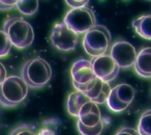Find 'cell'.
<instances>
[{
  "label": "cell",
  "instance_id": "cell-1",
  "mask_svg": "<svg viewBox=\"0 0 151 135\" xmlns=\"http://www.w3.org/2000/svg\"><path fill=\"white\" fill-rule=\"evenodd\" d=\"M22 78L31 89H42L52 78V69L44 58L35 57L23 65Z\"/></svg>",
  "mask_w": 151,
  "mask_h": 135
},
{
  "label": "cell",
  "instance_id": "cell-6",
  "mask_svg": "<svg viewBox=\"0 0 151 135\" xmlns=\"http://www.w3.org/2000/svg\"><path fill=\"white\" fill-rule=\"evenodd\" d=\"M63 22L77 33H86L96 25V19L92 9L87 7L70 9L65 15Z\"/></svg>",
  "mask_w": 151,
  "mask_h": 135
},
{
  "label": "cell",
  "instance_id": "cell-4",
  "mask_svg": "<svg viewBox=\"0 0 151 135\" xmlns=\"http://www.w3.org/2000/svg\"><path fill=\"white\" fill-rule=\"evenodd\" d=\"M28 87L22 77H7L1 83V105L4 107H15L21 104L27 97Z\"/></svg>",
  "mask_w": 151,
  "mask_h": 135
},
{
  "label": "cell",
  "instance_id": "cell-2",
  "mask_svg": "<svg viewBox=\"0 0 151 135\" xmlns=\"http://www.w3.org/2000/svg\"><path fill=\"white\" fill-rule=\"evenodd\" d=\"M2 30H4L7 34L11 42L13 43V46L18 49H25L33 43V28L23 18H9L5 21Z\"/></svg>",
  "mask_w": 151,
  "mask_h": 135
},
{
  "label": "cell",
  "instance_id": "cell-8",
  "mask_svg": "<svg viewBox=\"0 0 151 135\" xmlns=\"http://www.w3.org/2000/svg\"><path fill=\"white\" fill-rule=\"evenodd\" d=\"M136 91L132 85L121 83L112 89L111 94L107 100V105L114 112H121L128 108L134 99Z\"/></svg>",
  "mask_w": 151,
  "mask_h": 135
},
{
  "label": "cell",
  "instance_id": "cell-19",
  "mask_svg": "<svg viewBox=\"0 0 151 135\" xmlns=\"http://www.w3.org/2000/svg\"><path fill=\"white\" fill-rule=\"evenodd\" d=\"M1 38H2V45H1V50H0V56L4 57L11 51V48L13 46V43L11 42L9 38L7 36V34L5 33L4 30H1Z\"/></svg>",
  "mask_w": 151,
  "mask_h": 135
},
{
  "label": "cell",
  "instance_id": "cell-15",
  "mask_svg": "<svg viewBox=\"0 0 151 135\" xmlns=\"http://www.w3.org/2000/svg\"><path fill=\"white\" fill-rule=\"evenodd\" d=\"M132 26L141 38L151 41V14L134 19Z\"/></svg>",
  "mask_w": 151,
  "mask_h": 135
},
{
  "label": "cell",
  "instance_id": "cell-23",
  "mask_svg": "<svg viewBox=\"0 0 151 135\" xmlns=\"http://www.w3.org/2000/svg\"><path fill=\"white\" fill-rule=\"evenodd\" d=\"M115 135H140L138 130L134 128H129V127H123V128L119 129L116 132Z\"/></svg>",
  "mask_w": 151,
  "mask_h": 135
},
{
  "label": "cell",
  "instance_id": "cell-10",
  "mask_svg": "<svg viewBox=\"0 0 151 135\" xmlns=\"http://www.w3.org/2000/svg\"><path fill=\"white\" fill-rule=\"evenodd\" d=\"M110 54L120 68H130L136 62L138 53L136 48L130 43L125 41H118L112 45Z\"/></svg>",
  "mask_w": 151,
  "mask_h": 135
},
{
  "label": "cell",
  "instance_id": "cell-21",
  "mask_svg": "<svg viewBox=\"0 0 151 135\" xmlns=\"http://www.w3.org/2000/svg\"><path fill=\"white\" fill-rule=\"evenodd\" d=\"M19 0H0V9L1 11H9L17 7Z\"/></svg>",
  "mask_w": 151,
  "mask_h": 135
},
{
  "label": "cell",
  "instance_id": "cell-13",
  "mask_svg": "<svg viewBox=\"0 0 151 135\" xmlns=\"http://www.w3.org/2000/svg\"><path fill=\"white\" fill-rule=\"evenodd\" d=\"M111 91L112 89L110 86L109 82H106V81L97 78L94 85L91 87V89H89L85 94L88 96L91 101L95 102L97 104H104L107 103V100L109 98L110 94H111Z\"/></svg>",
  "mask_w": 151,
  "mask_h": 135
},
{
  "label": "cell",
  "instance_id": "cell-24",
  "mask_svg": "<svg viewBox=\"0 0 151 135\" xmlns=\"http://www.w3.org/2000/svg\"><path fill=\"white\" fill-rule=\"evenodd\" d=\"M37 135H56V128H52V127H44L40 129Z\"/></svg>",
  "mask_w": 151,
  "mask_h": 135
},
{
  "label": "cell",
  "instance_id": "cell-17",
  "mask_svg": "<svg viewBox=\"0 0 151 135\" xmlns=\"http://www.w3.org/2000/svg\"><path fill=\"white\" fill-rule=\"evenodd\" d=\"M138 132L140 135H151V109L146 110L141 114L138 124Z\"/></svg>",
  "mask_w": 151,
  "mask_h": 135
},
{
  "label": "cell",
  "instance_id": "cell-7",
  "mask_svg": "<svg viewBox=\"0 0 151 135\" xmlns=\"http://www.w3.org/2000/svg\"><path fill=\"white\" fill-rule=\"evenodd\" d=\"M50 38L53 46L58 50L71 51L79 42V33L69 28L64 22H61L53 26Z\"/></svg>",
  "mask_w": 151,
  "mask_h": 135
},
{
  "label": "cell",
  "instance_id": "cell-16",
  "mask_svg": "<svg viewBox=\"0 0 151 135\" xmlns=\"http://www.w3.org/2000/svg\"><path fill=\"white\" fill-rule=\"evenodd\" d=\"M40 7V0H19L17 9L22 15L32 16L37 12Z\"/></svg>",
  "mask_w": 151,
  "mask_h": 135
},
{
  "label": "cell",
  "instance_id": "cell-12",
  "mask_svg": "<svg viewBox=\"0 0 151 135\" xmlns=\"http://www.w3.org/2000/svg\"><path fill=\"white\" fill-rule=\"evenodd\" d=\"M134 68L139 76L151 78V47H146L138 53Z\"/></svg>",
  "mask_w": 151,
  "mask_h": 135
},
{
  "label": "cell",
  "instance_id": "cell-3",
  "mask_svg": "<svg viewBox=\"0 0 151 135\" xmlns=\"http://www.w3.org/2000/svg\"><path fill=\"white\" fill-rule=\"evenodd\" d=\"M111 33L104 25H95L85 33L83 47L91 57L101 56L107 53L111 45Z\"/></svg>",
  "mask_w": 151,
  "mask_h": 135
},
{
  "label": "cell",
  "instance_id": "cell-25",
  "mask_svg": "<svg viewBox=\"0 0 151 135\" xmlns=\"http://www.w3.org/2000/svg\"><path fill=\"white\" fill-rule=\"evenodd\" d=\"M0 70H1V76H0V82L2 83L5 79L7 78V75H6V70H5L4 65L2 63H0Z\"/></svg>",
  "mask_w": 151,
  "mask_h": 135
},
{
  "label": "cell",
  "instance_id": "cell-14",
  "mask_svg": "<svg viewBox=\"0 0 151 135\" xmlns=\"http://www.w3.org/2000/svg\"><path fill=\"white\" fill-rule=\"evenodd\" d=\"M90 101L89 97L85 93L80 91H76L73 93L69 94L68 98L66 101V108L67 112L70 114L71 116L78 118L79 112H80L81 108L83 107L85 103Z\"/></svg>",
  "mask_w": 151,
  "mask_h": 135
},
{
  "label": "cell",
  "instance_id": "cell-20",
  "mask_svg": "<svg viewBox=\"0 0 151 135\" xmlns=\"http://www.w3.org/2000/svg\"><path fill=\"white\" fill-rule=\"evenodd\" d=\"M11 135H36V134L28 126L23 125V126L17 127L16 129H14L12 131Z\"/></svg>",
  "mask_w": 151,
  "mask_h": 135
},
{
  "label": "cell",
  "instance_id": "cell-11",
  "mask_svg": "<svg viewBox=\"0 0 151 135\" xmlns=\"http://www.w3.org/2000/svg\"><path fill=\"white\" fill-rule=\"evenodd\" d=\"M78 120L87 127H95L103 122L99 104L91 100L85 103L79 112Z\"/></svg>",
  "mask_w": 151,
  "mask_h": 135
},
{
  "label": "cell",
  "instance_id": "cell-22",
  "mask_svg": "<svg viewBox=\"0 0 151 135\" xmlns=\"http://www.w3.org/2000/svg\"><path fill=\"white\" fill-rule=\"evenodd\" d=\"M89 0H65V3L71 9H78V7H86Z\"/></svg>",
  "mask_w": 151,
  "mask_h": 135
},
{
  "label": "cell",
  "instance_id": "cell-9",
  "mask_svg": "<svg viewBox=\"0 0 151 135\" xmlns=\"http://www.w3.org/2000/svg\"><path fill=\"white\" fill-rule=\"evenodd\" d=\"M93 70L97 78L106 81V82H111L117 77L119 73L120 67L118 63L114 60L111 54H104L101 56L93 57L92 60Z\"/></svg>",
  "mask_w": 151,
  "mask_h": 135
},
{
  "label": "cell",
  "instance_id": "cell-5",
  "mask_svg": "<svg viewBox=\"0 0 151 135\" xmlns=\"http://www.w3.org/2000/svg\"><path fill=\"white\" fill-rule=\"evenodd\" d=\"M70 74L73 87L77 91L83 93H86L91 89L95 81L97 80L92 62L85 58H80L73 63Z\"/></svg>",
  "mask_w": 151,
  "mask_h": 135
},
{
  "label": "cell",
  "instance_id": "cell-18",
  "mask_svg": "<svg viewBox=\"0 0 151 135\" xmlns=\"http://www.w3.org/2000/svg\"><path fill=\"white\" fill-rule=\"evenodd\" d=\"M77 129L81 135H101L104 130V123H99L95 127H87L81 122H77Z\"/></svg>",
  "mask_w": 151,
  "mask_h": 135
}]
</instances>
